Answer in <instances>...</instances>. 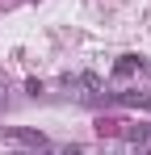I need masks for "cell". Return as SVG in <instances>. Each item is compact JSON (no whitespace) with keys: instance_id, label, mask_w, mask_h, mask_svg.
Segmentation results:
<instances>
[{"instance_id":"1","label":"cell","mask_w":151,"mask_h":155,"mask_svg":"<svg viewBox=\"0 0 151 155\" xmlns=\"http://www.w3.org/2000/svg\"><path fill=\"white\" fill-rule=\"evenodd\" d=\"M143 71V59L139 54H122L118 63H113V80H126V76H139Z\"/></svg>"},{"instance_id":"2","label":"cell","mask_w":151,"mask_h":155,"mask_svg":"<svg viewBox=\"0 0 151 155\" xmlns=\"http://www.w3.org/2000/svg\"><path fill=\"white\" fill-rule=\"evenodd\" d=\"M4 138H17V143H29V147H38V151L46 147V138H42V134H34V130H4Z\"/></svg>"}]
</instances>
